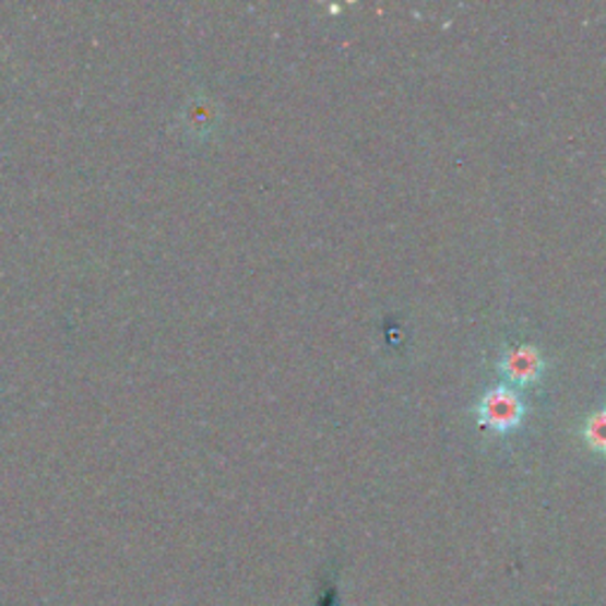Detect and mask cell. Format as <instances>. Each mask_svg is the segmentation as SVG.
I'll return each mask as SVG.
<instances>
[{
  "label": "cell",
  "instance_id": "obj_1",
  "mask_svg": "<svg viewBox=\"0 0 606 606\" xmlns=\"http://www.w3.org/2000/svg\"><path fill=\"white\" fill-rule=\"evenodd\" d=\"M478 417L490 429L510 431L524 417V401L510 387H496L484 393L478 403Z\"/></svg>",
  "mask_w": 606,
  "mask_h": 606
},
{
  "label": "cell",
  "instance_id": "obj_2",
  "mask_svg": "<svg viewBox=\"0 0 606 606\" xmlns=\"http://www.w3.org/2000/svg\"><path fill=\"white\" fill-rule=\"evenodd\" d=\"M500 370L507 379H512L516 384L535 382L543 372L540 350L531 344L514 346L500 358Z\"/></svg>",
  "mask_w": 606,
  "mask_h": 606
},
{
  "label": "cell",
  "instance_id": "obj_3",
  "mask_svg": "<svg viewBox=\"0 0 606 606\" xmlns=\"http://www.w3.org/2000/svg\"><path fill=\"white\" fill-rule=\"evenodd\" d=\"M585 441L590 443L592 450H599V453H606V407L602 411L592 413L585 421Z\"/></svg>",
  "mask_w": 606,
  "mask_h": 606
}]
</instances>
